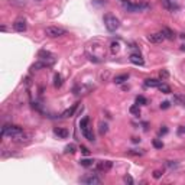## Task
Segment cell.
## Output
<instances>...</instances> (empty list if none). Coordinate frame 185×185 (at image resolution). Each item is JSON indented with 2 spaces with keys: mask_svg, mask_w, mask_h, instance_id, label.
<instances>
[{
  "mask_svg": "<svg viewBox=\"0 0 185 185\" xmlns=\"http://www.w3.org/2000/svg\"><path fill=\"white\" fill-rule=\"evenodd\" d=\"M2 136H9L12 139H20L23 136V129L20 126H15V124H9L2 129Z\"/></svg>",
  "mask_w": 185,
  "mask_h": 185,
  "instance_id": "cell-1",
  "label": "cell"
},
{
  "mask_svg": "<svg viewBox=\"0 0 185 185\" xmlns=\"http://www.w3.org/2000/svg\"><path fill=\"white\" fill-rule=\"evenodd\" d=\"M104 26H106V29L109 32H114L119 29L120 20L116 16H113V15H106L104 16Z\"/></svg>",
  "mask_w": 185,
  "mask_h": 185,
  "instance_id": "cell-2",
  "label": "cell"
},
{
  "mask_svg": "<svg viewBox=\"0 0 185 185\" xmlns=\"http://www.w3.org/2000/svg\"><path fill=\"white\" fill-rule=\"evenodd\" d=\"M67 31L62 29V28H58V26H48L45 29V35L48 38H59V36L65 35Z\"/></svg>",
  "mask_w": 185,
  "mask_h": 185,
  "instance_id": "cell-3",
  "label": "cell"
},
{
  "mask_svg": "<svg viewBox=\"0 0 185 185\" xmlns=\"http://www.w3.org/2000/svg\"><path fill=\"white\" fill-rule=\"evenodd\" d=\"M80 181H81L83 184H88V185H98V184H101V179H100L97 175H94V174H88V175L83 176Z\"/></svg>",
  "mask_w": 185,
  "mask_h": 185,
  "instance_id": "cell-4",
  "label": "cell"
},
{
  "mask_svg": "<svg viewBox=\"0 0 185 185\" xmlns=\"http://www.w3.org/2000/svg\"><path fill=\"white\" fill-rule=\"evenodd\" d=\"M124 9L129 12H140V10L148 9V5H135V3H124Z\"/></svg>",
  "mask_w": 185,
  "mask_h": 185,
  "instance_id": "cell-5",
  "label": "cell"
},
{
  "mask_svg": "<svg viewBox=\"0 0 185 185\" xmlns=\"http://www.w3.org/2000/svg\"><path fill=\"white\" fill-rule=\"evenodd\" d=\"M13 29L16 32H25L26 31V20L25 19H18L13 23Z\"/></svg>",
  "mask_w": 185,
  "mask_h": 185,
  "instance_id": "cell-6",
  "label": "cell"
},
{
  "mask_svg": "<svg viewBox=\"0 0 185 185\" xmlns=\"http://www.w3.org/2000/svg\"><path fill=\"white\" fill-rule=\"evenodd\" d=\"M163 39H165V38H163V35L161 33V32H158V33H150V35H148V41H149V42H152V44H161Z\"/></svg>",
  "mask_w": 185,
  "mask_h": 185,
  "instance_id": "cell-7",
  "label": "cell"
},
{
  "mask_svg": "<svg viewBox=\"0 0 185 185\" xmlns=\"http://www.w3.org/2000/svg\"><path fill=\"white\" fill-rule=\"evenodd\" d=\"M111 166H113V162H111V161H103V162L97 163V169H98V171H101V172L110 171Z\"/></svg>",
  "mask_w": 185,
  "mask_h": 185,
  "instance_id": "cell-8",
  "label": "cell"
},
{
  "mask_svg": "<svg viewBox=\"0 0 185 185\" xmlns=\"http://www.w3.org/2000/svg\"><path fill=\"white\" fill-rule=\"evenodd\" d=\"M162 5H163V7L165 9H168V10H176L179 6H178V3H176V0H162Z\"/></svg>",
  "mask_w": 185,
  "mask_h": 185,
  "instance_id": "cell-9",
  "label": "cell"
},
{
  "mask_svg": "<svg viewBox=\"0 0 185 185\" xmlns=\"http://www.w3.org/2000/svg\"><path fill=\"white\" fill-rule=\"evenodd\" d=\"M129 59H130V62L135 64V65H143V64H145L143 58L140 57V54H132V55L129 57Z\"/></svg>",
  "mask_w": 185,
  "mask_h": 185,
  "instance_id": "cell-10",
  "label": "cell"
},
{
  "mask_svg": "<svg viewBox=\"0 0 185 185\" xmlns=\"http://www.w3.org/2000/svg\"><path fill=\"white\" fill-rule=\"evenodd\" d=\"M161 33L163 35V38H165V39H169V41L175 39V33H174V31H172V29H169V28H162Z\"/></svg>",
  "mask_w": 185,
  "mask_h": 185,
  "instance_id": "cell-11",
  "label": "cell"
},
{
  "mask_svg": "<svg viewBox=\"0 0 185 185\" xmlns=\"http://www.w3.org/2000/svg\"><path fill=\"white\" fill-rule=\"evenodd\" d=\"M54 133H55L58 137H62V139H67V137H68V135H70V133H68V130H67L65 127H57L55 130H54Z\"/></svg>",
  "mask_w": 185,
  "mask_h": 185,
  "instance_id": "cell-12",
  "label": "cell"
},
{
  "mask_svg": "<svg viewBox=\"0 0 185 185\" xmlns=\"http://www.w3.org/2000/svg\"><path fill=\"white\" fill-rule=\"evenodd\" d=\"M127 80H129V74H120V75H116L114 78H113V81L116 84H122L124 81H127Z\"/></svg>",
  "mask_w": 185,
  "mask_h": 185,
  "instance_id": "cell-13",
  "label": "cell"
},
{
  "mask_svg": "<svg viewBox=\"0 0 185 185\" xmlns=\"http://www.w3.org/2000/svg\"><path fill=\"white\" fill-rule=\"evenodd\" d=\"M38 57L41 59H49V58H54V55L49 51H45V49H41L39 52H38Z\"/></svg>",
  "mask_w": 185,
  "mask_h": 185,
  "instance_id": "cell-14",
  "label": "cell"
},
{
  "mask_svg": "<svg viewBox=\"0 0 185 185\" xmlns=\"http://www.w3.org/2000/svg\"><path fill=\"white\" fill-rule=\"evenodd\" d=\"M49 65H52V62H36L32 65V70H41V68H46Z\"/></svg>",
  "mask_w": 185,
  "mask_h": 185,
  "instance_id": "cell-15",
  "label": "cell"
},
{
  "mask_svg": "<svg viewBox=\"0 0 185 185\" xmlns=\"http://www.w3.org/2000/svg\"><path fill=\"white\" fill-rule=\"evenodd\" d=\"M83 135L85 136V139H88L90 142H92L94 140V135H92V130L90 127H87V129H84L83 130Z\"/></svg>",
  "mask_w": 185,
  "mask_h": 185,
  "instance_id": "cell-16",
  "label": "cell"
},
{
  "mask_svg": "<svg viewBox=\"0 0 185 185\" xmlns=\"http://www.w3.org/2000/svg\"><path fill=\"white\" fill-rule=\"evenodd\" d=\"M54 85H55V88H59L62 85V77H61V74H55V75H54Z\"/></svg>",
  "mask_w": 185,
  "mask_h": 185,
  "instance_id": "cell-17",
  "label": "cell"
},
{
  "mask_svg": "<svg viewBox=\"0 0 185 185\" xmlns=\"http://www.w3.org/2000/svg\"><path fill=\"white\" fill-rule=\"evenodd\" d=\"M159 81L158 80H155V78H148L145 80V85H148V87H158L159 85Z\"/></svg>",
  "mask_w": 185,
  "mask_h": 185,
  "instance_id": "cell-18",
  "label": "cell"
},
{
  "mask_svg": "<svg viewBox=\"0 0 185 185\" xmlns=\"http://www.w3.org/2000/svg\"><path fill=\"white\" fill-rule=\"evenodd\" d=\"M75 109H77V104H74L71 109H67V110L62 113V117H71V116H74Z\"/></svg>",
  "mask_w": 185,
  "mask_h": 185,
  "instance_id": "cell-19",
  "label": "cell"
},
{
  "mask_svg": "<svg viewBox=\"0 0 185 185\" xmlns=\"http://www.w3.org/2000/svg\"><path fill=\"white\" fill-rule=\"evenodd\" d=\"M158 88H159V91L163 92V94H169V92H171V87L166 85V84H159Z\"/></svg>",
  "mask_w": 185,
  "mask_h": 185,
  "instance_id": "cell-20",
  "label": "cell"
},
{
  "mask_svg": "<svg viewBox=\"0 0 185 185\" xmlns=\"http://www.w3.org/2000/svg\"><path fill=\"white\" fill-rule=\"evenodd\" d=\"M129 111H130L132 114H135V116H139L140 114V106H139V104H133V106L129 109Z\"/></svg>",
  "mask_w": 185,
  "mask_h": 185,
  "instance_id": "cell-21",
  "label": "cell"
},
{
  "mask_svg": "<svg viewBox=\"0 0 185 185\" xmlns=\"http://www.w3.org/2000/svg\"><path fill=\"white\" fill-rule=\"evenodd\" d=\"M65 152H67V153H75V152H77V146H75L74 143L67 145L65 146Z\"/></svg>",
  "mask_w": 185,
  "mask_h": 185,
  "instance_id": "cell-22",
  "label": "cell"
},
{
  "mask_svg": "<svg viewBox=\"0 0 185 185\" xmlns=\"http://www.w3.org/2000/svg\"><path fill=\"white\" fill-rule=\"evenodd\" d=\"M80 163H81L83 166L88 168V166H92V163H94V161H92V159H81V161H80Z\"/></svg>",
  "mask_w": 185,
  "mask_h": 185,
  "instance_id": "cell-23",
  "label": "cell"
},
{
  "mask_svg": "<svg viewBox=\"0 0 185 185\" xmlns=\"http://www.w3.org/2000/svg\"><path fill=\"white\" fill-rule=\"evenodd\" d=\"M136 104H139V106H145V104H148V100H146L143 96H137L136 97Z\"/></svg>",
  "mask_w": 185,
  "mask_h": 185,
  "instance_id": "cell-24",
  "label": "cell"
},
{
  "mask_svg": "<svg viewBox=\"0 0 185 185\" xmlns=\"http://www.w3.org/2000/svg\"><path fill=\"white\" fill-rule=\"evenodd\" d=\"M88 122H90V119H88V117H84V119H81V122H80V127H81V130H84V129L88 127Z\"/></svg>",
  "mask_w": 185,
  "mask_h": 185,
  "instance_id": "cell-25",
  "label": "cell"
},
{
  "mask_svg": "<svg viewBox=\"0 0 185 185\" xmlns=\"http://www.w3.org/2000/svg\"><path fill=\"white\" fill-rule=\"evenodd\" d=\"M152 145H153V148H156V149H162V148H163V142L159 140V139H153Z\"/></svg>",
  "mask_w": 185,
  "mask_h": 185,
  "instance_id": "cell-26",
  "label": "cell"
},
{
  "mask_svg": "<svg viewBox=\"0 0 185 185\" xmlns=\"http://www.w3.org/2000/svg\"><path fill=\"white\" fill-rule=\"evenodd\" d=\"M111 52L113 54H116V52H119L120 51V45H119V42H111Z\"/></svg>",
  "mask_w": 185,
  "mask_h": 185,
  "instance_id": "cell-27",
  "label": "cell"
},
{
  "mask_svg": "<svg viewBox=\"0 0 185 185\" xmlns=\"http://www.w3.org/2000/svg\"><path fill=\"white\" fill-rule=\"evenodd\" d=\"M109 126H107V123H100V133L101 135H104V133H107V130H109Z\"/></svg>",
  "mask_w": 185,
  "mask_h": 185,
  "instance_id": "cell-28",
  "label": "cell"
},
{
  "mask_svg": "<svg viewBox=\"0 0 185 185\" xmlns=\"http://www.w3.org/2000/svg\"><path fill=\"white\" fill-rule=\"evenodd\" d=\"M159 77H161V80H166L168 77H169V72H168L166 70H162L159 72Z\"/></svg>",
  "mask_w": 185,
  "mask_h": 185,
  "instance_id": "cell-29",
  "label": "cell"
},
{
  "mask_svg": "<svg viewBox=\"0 0 185 185\" xmlns=\"http://www.w3.org/2000/svg\"><path fill=\"white\" fill-rule=\"evenodd\" d=\"M123 181L126 182V184H129V185H133V182H135V181H133V178H132L130 175H126V176L123 178Z\"/></svg>",
  "mask_w": 185,
  "mask_h": 185,
  "instance_id": "cell-30",
  "label": "cell"
},
{
  "mask_svg": "<svg viewBox=\"0 0 185 185\" xmlns=\"http://www.w3.org/2000/svg\"><path fill=\"white\" fill-rule=\"evenodd\" d=\"M162 175H163L162 171H155V172H153V178H155V179H159V178H161Z\"/></svg>",
  "mask_w": 185,
  "mask_h": 185,
  "instance_id": "cell-31",
  "label": "cell"
},
{
  "mask_svg": "<svg viewBox=\"0 0 185 185\" xmlns=\"http://www.w3.org/2000/svg\"><path fill=\"white\" fill-rule=\"evenodd\" d=\"M175 100L182 103V104H185V97H182V96H175Z\"/></svg>",
  "mask_w": 185,
  "mask_h": 185,
  "instance_id": "cell-32",
  "label": "cell"
},
{
  "mask_svg": "<svg viewBox=\"0 0 185 185\" xmlns=\"http://www.w3.org/2000/svg\"><path fill=\"white\" fill-rule=\"evenodd\" d=\"M161 109H163V110H166V109H169V103H168V101H163L162 104H161Z\"/></svg>",
  "mask_w": 185,
  "mask_h": 185,
  "instance_id": "cell-33",
  "label": "cell"
},
{
  "mask_svg": "<svg viewBox=\"0 0 185 185\" xmlns=\"http://www.w3.org/2000/svg\"><path fill=\"white\" fill-rule=\"evenodd\" d=\"M81 152H83V153L85 155V156H87V155H90V150H88L87 148H85V146H81Z\"/></svg>",
  "mask_w": 185,
  "mask_h": 185,
  "instance_id": "cell-34",
  "label": "cell"
},
{
  "mask_svg": "<svg viewBox=\"0 0 185 185\" xmlns=\"http://www.w3.org/2000/svg\"><path fill=\"white\" fill-rule=\"evenodd\" d=\"M129 153L130 155H143V152H140V150H129Z\"/></svg>",
  "mask_w": 185,
  "mask_h": 185,
  "instance_id": "cell-35",
  "label": "cell"
},
{
  "mask_svg": "<svg viewBox=\"0 0 185 185\" xmlns=\"http://www.w3.org/2000/svg\"><path fill=\"white\" fill-rule=\"evenodd\" d=\"M168 132V129H162V130H161V132H159V133H161V135H165V133H166Z\"/></svg>",
  "mask_w": 185,
  "mask_h": 185,
  "instance_id": "cell-36",
  "label": "cell"
},
{
  "mask_svg": "<svg viewBox=\"0 0 185 185\" xmlns=\"http://www.w3.org/2000/svg\"><path fill=\"white\" fill-rule=\"evenodd\" d=\"M181 51H184V52H185V45H182V46H181Z\"/></svg>",
  "mask_w": 185,
  "mask_h": 185,
  "instance_id": "cell-37",
  "label": "cell"
},
{
  "mask_svg": "<svg viewBox=\"0 0 185 185\" xmlns=\"http://www.w3.org/2000/svg\"><path fill=\"white\" fill-rule=\"evenodd\" d=\"M122 2H124V0H122Z\"/></svg>",
  "mask_w": 185,
  "mask_h": 185,
  "instance_id": "cell-38",
  "label": "cell"
},
{
  "mask_svg": "<svg viewBox=\"0 0 185 185\" xmlns=\"http://www.w3.org/2000/svg\"><path fill=\"white\" fill-rule=\"evenodd\" d=\"M38 2H39V0H38Z\"/></svg>",
  "mask_w": 185,
  "mask_h": 185,
  "instance_id": "cell-39",
  "label": "cell"
}]
</instances>
